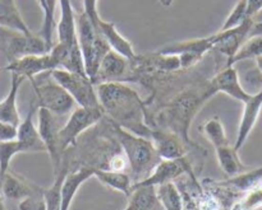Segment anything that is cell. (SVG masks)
I'll return each mask as SVG.
<instances>
[{
	"label": "cell",
	"mask_w": 262,
	"mask_h": 210,
	"mask_svg": "<svg viewBox=\"0 0 262 210\" xmlns=\"http://www.w3.org/2000/svg\"><path fill=\"white\" fill-rule=\"evenodd\" d=\"M37 119H38V134H40L41 140L45 144L46 152L50 155V160L53 162L54 173H56L63 163V154L60 149V143H59V132L61 126L59 125L55 115L49 110L38 107L37 110Z\"/></svg>",
	"instance_id": "cell-9"
},
{
	"label": "cell",
	"mask_w": 262,
	"mask_h": 210,
	"mask_svg": "<svg viewBox=\"0 0 262 210\" xmlns=\"http://www.w3.org/2000/svg\"><path fill=\"white\" fill-rule=\"evenodd\" d=\"M0 25L23 33H32L20 15L14 0H0Z\"/></svg>",
	"instance_id": "cell-26"
},
{
	"label": "cell",
	"mask_w": 262,
	"mask_h": 210,
	"mask_svg": "<svg viewBox=\"0 0 262 210\" xmlns=\"http://www.w3.org/2000/svg\"><path fill=\"white\" fill-rule=\"evenodd\" d=\"M82 12L89 17V19L97 30V24L101 19L97 12V0H82Z\"/></svg>",
	"instance_id": "cell-37"
},
{
	"label": "cell",
	"mask_w": 262,
	"mask_h": 210,
	"mask_svg": "<svg viewBox=\"0 0 262 210\" xmlns=\"http://www.w3.org/2000/svg\"><path fill=\"white\" fill-rule=\"evenodd\" d=\"M212 96H215V92L212 91L209 83L202 89H188L179 93L169 103L164 114L169 132L178 135L187 145H192V140L189 138V127L200 109Z\"/></svg>",
	"instance_id": "cell-2"
},
{
	"label": "cell",
	"mask_w": 262,
	"mask_h": 210,
	"mask_svg": "<svg viewBox=\"0 0 262 210\" xmlns=\"http://www.w3.org/2000/svg\"><path fill=\"white\" fill-rule=\"evenodd\" d=\"M210 87L216 93H224L230 98L245 103L251 97L250 92L245 89L241 83L239 74L234 66H227L220 73H217L214 78L210 81Z\"/></svg>",
	"instance_id": "cell-13"
},
{
	"label": "cell",
	"mask_w": 262,
	"mask_h": 210,
	"mask_svg": "<svg viewBox=\"0 0 262 210\" xmlns=\"http://www.w3.org/2000/svg\"><path fill=\"white\" fill-rule=\"evenodd\" d=\"M23 152V148L17 139L0 142V177L9 171L13 158Z\"/></svg>",
	"instance_id": "cell-32"
},
{
	"label": "cell",
	"mask_w": 262,
	"mask_h": 210,
	"mask_svg": "<svg viewBox=\"0 0 262 210\" xmlns=\"http://www.w3.org/2000/svg\"><path fill=\"white\" fill-rule=\"evenodd\" d=\"M60 5V18L56 24L58 42L74 43L77 42V12L71 0H59Z\"/></svg>",
	"instance_id": "cell-22"
},
{
	"label": "cell",
	"mask_w": 262,
	"mask_h": 210,
	"mask_svg": "<svg viewBox=\"0 0 262 210\" xmlns=\"http://www.w3.org/2000/svg\"><path fill=\"white\" fill-rule=\"evenodd\" d=\"M124 210H130V208H129V206L127 205V206H125V208H124Z\"/></svg>",
	"instance_id": "cell-43"
},
{
	"label": "cell",
	"mask_w": 262,
	"mask_h": 210,
	"mask_svg": "<svg viewBox=\"0 0 262 210\" xmlns=\"http://www.w3.org/2000/svg\"><path fill=\"white\" fill-rule=\"evenodd\" d=\"M10 75H12V78H10V89L8 92L7 97L0 102V121L9 122V124L18 126L20 124V116L19 111H18L17 98L20 86L25 82V78L13 73H10Z\"/></svg>",
	"instance_id": "cell-23"
},
{
	"label": "cell",
	"mask_w": 262,
	"mask_h": 210,
	"mask_svg": "<svg viewBox=\"0 0 262 210\" xmlns=\"http://www.w3.org/2000/svg\"><path fill=\"white\" fill-rule=\"evenodd\" d=\"M256 68H257V70L260 71V74L262 75V56L256 59Z\"/></svg>",
	"instance_id": "cell-41"
},
{
	"label": "cell",
	"mask_w": 262,
	"mask_h": 210,
	"mask_svg": "<svg viewBox=\"0 0 262 210\" xmlns=\"http://www.w3.org/2000/svg\"><path fill=\"white\" fill-rule=\"evenodd\" d=\"M184 173H188L193 177V170H192L191 165L186 160V157L179 158V160H161L154 168L152 172L143 180L133 183L132 189L138 188V186L158 188L159 185H163V183L173 182L176 178L184 175Z\"/></svg>",
	"instance_id": "cell-10"
},
{
	"label": "cell",
	"mask_w": 262,
	"mask_h": 210,
	"mask_svg": "<svg viewBox=\"0 0 262 210\" xmlns=\"http://www.w3.org/2000/svg\"><path fill=\"white\" fill-rule=\"evenodd\" d=\"M0 52L10 63L23 56L49 52V48L41 35L23 33L0 25Z\"/></svg>",
	"instance_id": "cell-5"
},
{
	"label": "cell",
	"mask_w": 262,
	"mask_h": 210,
	"mask_svg": "<svg viewBox=\"0 0 262 210\" xmlns=\"http://www.w3.org/2000/svg\"><path fill=\"white\" fill-rule=\"evenodd\" d=\"M112 126L115 138L122 148L123 154L127 158L133 183L147 177L161 161L152 142L147 138L127 132L113 122Z\"/></svg>",
	"instance_id": "cell-3"
},
{
	"label": "cell",
	"mask_w": 262,
	"mask_h": 210,
	"mask_svg": "<svg viewBox=\"0 0 262 210\" xmlns=\"http://www.w3.org/2000/svg\"><path fill=\"white\" fill-rule=\"evenodd\" d=\"M54 69H58L55 60L50 52L40 54V55H27L8 63L4 70L17 74L25 79L33 81L36 76L42 73H50Z\"/></svg>",
	"instance_id": "cell-11"
},
{
	"label": "cell",
	"mask_w": 262,
	"mask_h": 210,
	"mask_svg": "<svg viewBox=\"0 0 262 210\" xmlns=\"http://www.w3.org/2000/svg\"><path fill=\"white\" fill-rule=\"evenodd\" d=\"M242 119H241L239 127H238L237 140H235L234 149L239 150L247 142L248 137L252 133L262 110V88L256 93L251 94L250 98L245 102Z\"/></svg>",
	"instance_id": "cell-16"
},
{
	"label": "cell",
	"mask_w": 262,
	"mask_h": 210,
	"mask_svg": "<svg viewBox=\"0 0 262 210\" xmlns=\"http://www.w3.org/2000/svg\"><path fill=\"white\" fill-rule=\"evenodd\" d=\"M31 83L37 97V107L49 110L54 115H67L74 110V99L55 81L53 83H38L37 81H31Z\"/></svg>",
	"instance_id": "cell-8"
},
{
	"label": "cell",
	"mask_w": 262,
	"mask_h": 210,
	"mask_svg": "<svg viewBox=\"0 0 262 210\" xmlns=\"http://www.w3.org/2000/svg\"><path fill=\"white\" fill-rule=\"evenodd\" d=\"M129 61L120 54L109 50L106 55L102 58L101 64L99 66L96 76L94 78V83H119L124 79L128 71Z\"/></svg>",
	"instance_id": "cell-15"
},
{
	"label": "cell",
	"mask_w": 262,
	"mask_h": 210,
	"mask_svg": "<svg viewBox=\"0 0 262 210\" xmlns=\"http://www.w3.org/2000/svg\"><path fill=\"white\" fill-rule=\"evenodd\" d=\"M101 107H79L77 106L71 112V116L59 132V143L61 152H66L76 143L79 135L95 126L104 117Z\"/></svg>",
	"instance_id": "cell-7"
},
{
	"label": "cell",
	"mask_w": 262,
	"mask_h": 210,
	"mask_svg": "<svg viewBox=\"0 0 262 210\" xmlns=\"http://www.w3.org/2000/svg\"><path fill=\"white\" fill-rule=\"evenodd\" d=\"M247 0H238L235 7L227 17L219 31H227L239 25L245 19H247Z\"/></svg>",
	"instance_id": "cell-35"
},
{
	"label": "cell",
	"mask_w": 262,
	"mask_h": 210,
	"mask_svg": "<svg viewBox=\"0 0 262 210\" xmlns=\"http://www.w3.org/2000/svg\"><path fill=\"white\" fill-rule=\"evenodd\" d=\"M234 210H262V183L246 191Z\"/></svg>",
	"instance_id": "cell-34"
},
{
	"label": "cell",
	"mask_w": 262,
	"mask_h": 210,
	"mask_svg": "<svg viewBox=\"0 0 262 210\" xmlns=\"http://www.w3.org/2000/svg\"><path fill=\"white\" fill-rule=\"evenodd\" d=\"M232 186L241 191H248L255 186L262 183V167L257 168V170L252 171H245V172L239 173V175L234 176L228 181Z\"/></svg>",
	"instance_id": "cell-33"
},
{
	"label": "cell",
	"mask_w": 262,
	"mask_h": 210,
	"mask_svg": "<svg viewBox=\"0 0 262 210\" xmlns=\"http://www.w3.org/2000/svg\"><path fill=\"white\" fill-rule=\"evenodd\" d=\"M128 206L130 210H161L156 195V188L154 186H138L133 188L132 193L128 196Z\"/></svg>",
	"instance_id": "cell-25"
},
{
	"label": "cell",
	"mask_w": 262,
	"mask_h": 210,
	"mask_svg": "<svg viewBox=\"0 0 262 210\" xmlns=\"http://www.w3.org/2000/svg\"><path fill=\"white\" fill-rule=\"evenodd\" d=\"M38 189L28 183L22 177L8 171L5 175L0 177V194L4 199L9 201H18L37 193Z\"/></svg>",
	"instance_id": "cell-19"
},
{
	"label": "cell",
	"mask_w": 262,
	"mask_h": 210,
	"mask_svg": "<svg viewBox=\"0 0 262 210\" xmlns=\"http://www.w3.org/2000/svg\"><path fill=\"white\" fill-rule=\"evenodd\" d=\"M262 10V0H247V17L253 18Z\"/></svg>",
	"instance_id": "cell-39"
},
{
	"label": "cell",
	"mask_w": 262,
	"mask_h": 210,
	"mask_svg": "<svg viewBox=\"0 0 262 210\" xmlns=\"http://www.w3.org/2000/svg\"><path fill=\"white\" fill-rule=\"evenodd\" d=\"M46 2V10L43 13V23L41 28V37L45 40L46 46L49 51L54 46L53 42V33L54 27H55V9L58 5L59 0H45Z\"/></svg>",
	"instance_id": "cell-31"
},
{
	"label": "cell",
	"mask_w": 262,
	"mask_h": 210,
	"mask_svg": "<svg viewBox=\"0 0 262 210\" xmlns=\"http://www.w3.org/2000/svg\"><path fill=\"white\" fill-rule=\"evenodd\" d=\"M215 152H216V158L220 168H222L223 172H225L230 177H234V176L247 171V167L241 162L238 150H235L234 147L225 144L219 148H215Z\"/></svg>",
	"instance_id": "cell-27"
},
{
	"label": "cell",
	"mask_w": 262,
	"mask_h": 210,
	"mask_svg": "<svg viewBox=\"0 0 262 210\" xmlns=\"http://www.w3.org/2000/svg\"><path fill=\"white\" fill-rule=\"evenodd\" d=\"M94 177H96L100 182L104 183L107 188L124 194L127 198L132 193V177L127 175L124 171H113L107 170V168L94 167Z\"/></svg>",
	"instance_id": "cell-24"
},
{
	"label": "cell",
	"mask_w": 262,
	"mask_h": 210,
	"mask_svg": "<svg viewBox=\"0 0 262 210\" xmlns=\"http://www.w3.org/2000/svg\"><path fill=\"white\" fill-rule=\"evenodd\" d=\"M96 89L100 106L113 124L148 139L152 127L146 120L145 103L132 87L119 82L97 84Z\"/></svg>",
	"instance_id": "cell-1"
},
{
	"label": "cell",
	"mask_w": 262,
	"mask_h": 210,
	"mask_svg": "<svg viewBox=\"0 0 262 210\" xmlns=\"http://www.w3.org/2000/svg\"><path fill=\"white\" fill-rule=\"evenodd\" d=\"M253 19L252 18H247L237 27L230 28V30L227 31H217L216 33H214L216 43H215V47L212 50L224 54L228 60L232 59L238 51V48L242 46V43L250 37Z\"/></svg>",
	"instance_id": "cell-12"
},
{
	"label": "cell",
	"mask_w": 262,
	"mask_h": 210,
	"mask_svg": "<svg viewBox=\"0 0 262 210\" xmlns=\"http://www.w3.org/2000/svg\"><path fill=\"white\" fill-rule=\"evenodd\" d=\"M97 31L101 33V36L105 38V41H106L107 45L110 46L113 51L120 54L124 58H127L128 60H135L137 55H136L132 43L117 30V25L114 23L100 19L99 24H97Z\"/></svg>",
	"instance_id": "cell-20"
},
{
	"label": "cell",
	"mask_w": 262,
	"mask_h": 210,
	"mask_svg": "<svg viewBox=\"0 0 262 210\" xmlns=\"http://www.w3.org/2000/svg\"><path fill=\"white\" fill-rule=\"evenodd\" d=\"M260 56H262V36H250L238 48L235 55L228 60L227 66H233L239 61L257 59Z\"/></svg>",
	"instance_id": "cell-29"
},
{
	"label": "cell",
	"mask_w": 262,
	"mask_h": 210,
	"mask_svg": "<svg viewBox=\"0 0 262 210\" xmlns=\"http://www.w3.org/2000/svg\"><path fill=\"white\" fill-rule=\"evenodd\" d=\"M76 23L77 41L83 56L86 74L94 82L102 58L112 48L83 12L77 13Z\"/></svg>",
	"instance_id": "cell-4"
},
{
	"label": "cell",
	"mask_w": 262,
	"mask_h": 210,
	"mask_svg": "<svg viewBox=\"0 0 262 210\" xmlns=\"http://www.w3.org/2000/svg\"><path fill=\"white\" fill-rule=\"evenodd\" d=\"M202 133L209 139V142L211 143L214 148H219L222 145L229 144L227 134H225L224 125H223L219 116H214L210 120H207L204 126H202Z\"/></svg>",
	"instance_id": "cell-30"
},
{
	"label": "cell",
	"mask_w": 262,
	"mask_h": 210,
	"mask_svg": "<svg viewBox=\"0 0 262 210\" xmlns=\"http://www.w3.org/2000/svg\"><path fill=\"white\" fill-rule=\"evenodd\" d=\"M215 35L209 36V37L194 38V40L182 41V42L169 43L158 50V52L166 54V55H181V54H193L204 58L205 54L211 51L215 47Z\"/></svg>",
	"instance_id": "cell-21"
},
{
	"label": "cell",
	"mask_w": 262,
	"mask_h": 210,
	"mask_svg": "<svg viewBox=\"0 0 262 210\" xmlns=\"http://www.w3.org/2000/svg\"><path fill=\"white\" fill-rule=\"evenodd\" d=\"M148 139L152 142L156 152L161 160H179L186 157V143L171 132L160 129H151Z\"/></svg>",
	"instance_id": "cell-14"
},
{
	"label": "cell",
	"mask_w": 262,
	"mask_h": 210,
	"mask_svg": "<svg viewBox=\"0 0 262 210\" xmlns=\"http://www.w3.org/2000/svg\"><path fill=\"white\" fill-rule=\"evenodd\" d=\"M159 3H160V4L163 5V7L169 8V7H171V5H173L174 0H159Z\"/></svg>",
	"instance_id": "cell-40"
},
{
	"label": "cell",
	"mask_w": 262,
	"mask_h": 210,
	"mask_svg": "<svg viewBox=\"0 0 262 210\" xmlns=\"http://www.w3.org/2000/svg\"><path fill=\"white\" fill-rule=\"evenodd\" d=\"M91 177H94V167L92 166H82V167L67 173L63 183H61L60 210L71 209L72 203H73L81 186Z\"/></svg>",
	"instance_id": "cell-17"
},
{
	"label": "cell",
	"mask_w": 262,
	"mask_h": 210,
	"mask_svg": "<svg viewBox=\"0 0 262 210\" xmlns=\"http://www.w3.org/2000/svg\"><path fill=\"white\" fill-rule=\"evenodd\" d=\"M156 195L164 210H183V198L174 182L159 185L156 188Z\"/></svg>",
	"instance_id": "cell-28"
},
{
	"label": "cell",
	"mask_w": 262,
	"mask_h": 210,
	"mask_svg": "<svg viewBox=\"0 0 262 210\" xmlns=\"http://www.w3.org/2000/svg\"><path fill=\"white\" fill-rule=\"evenodd\" d=\"M18 209L19 210H48L46 209L45 199H43L42 190H38L33 195L23 199L18 203Z\"/></svg>",
	"instance_id": "cell-36"
},
{
	"label": "cell",
	"mask_w": 262,
	"mask_h": 210,
	"mask_svg": "<svg viewBox=\"0 0 262 210\" xmlns=\"http://www.w3.org/2000/svg\"><path fill=\"white\" fill-rule=\"evenodd\" d=\"M0 210H7V208H5L4 201H3V199H2V196H0Z\"/></svg>",
	"instance_id": "cell-42"
},
{
	"label": "cell",
	"mask_w": 262,
	"mask_h": 210,
	"mask_svg": "<svg viewBox=\"0 0 262 210\" xmlns=\"http://www.w3.org/2000/svg\"><path fill=\"white\" fill-rule=\"evenodd\" d=\"M50 74L51 78L71 94L77 106L101 107L97 96V89L91 78L64 69H54Z\"/></svg>",
	"instance_id": "cell-6"
},
{
	"label": "cell",
	"mask_w": 262,
	"mask_h": 210,
	"mask_svg": "<svg viewBox=\"0 0 262 210\" xmlns=\"http://www.w3.org/2000/svg\"><path fill=\"white\" fill-rule=\"evenodd\" d=\"M36 112V107L31 106L30 111L27 112L26 117L20 120V124L18 125L17 140L20 143L23 148V152H46L45 144L41 140L38 129L33 122V115Z\"/></svg>",
	"instance_id": "cell-18"
},
{
	"label": "cell",
	"mask_w": 262,
	"mask_h": 210,
	"mask_svg": "<svg viewBox=\"0 0 262 210\" xmlns=\"http://www.w3.org/2000/svg\"><path fill=\"white\" fill-rule=\"evenodd\" d=\"M18 126L9 124V122L0 121V142H8V140L17 139Z\"/></svg>",
	"instance_id": "cell-38"
}]
</instances>
